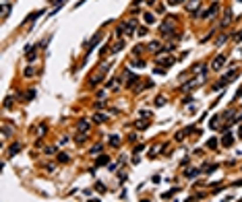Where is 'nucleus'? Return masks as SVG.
Wrapping results in <instances>:
<instances>
[{
    "mask_svg": "<svg viewBox=\"0 0 242 202\" xmlns=\"http://www.w3.org/2000/svg\"><path fill=\"white\" fill-rule=\"evenodd\" d=\"M145 23H147V25L153 23V15H145Z\"/></svg>",
    "mask_w": 242,
    "mask_h": 202,
    "instance_id": "obj_12",
    "label": "nucleus"
},
{
    "mask_svg": "<svg viewBox=\"0 0 242 202\" xmlns=\"http://www.w3.org/2000/svg\"><path fill=\"white\" fill-rule=\"evenodd\" d=\"M240 97H242V85H240V89H238V93H236V97H234V99H240Z\"/></svg>",
    "mask_w": 242,
    "mask_h": 202,
    "instance_id": "obj_16",
    "label": "nucleus"
},
{
    "mask_svg": "<svg viewBox=\"0 0 242 202\" xmlns=\"http://www.w3.org/2000/svg\"><path fill=\"white\" fill-rule=\"evenodd\" d=\"M106 163H108V157H106V155L97 159V165H106Z\"/></svg>",
    "mask_w": 242,
    "mask_h": 202,
    "instance_id": "obj_9",
    "label": "nucleus"
},
{
    "mask_svg": "<svg viewBox=\"0 0 242 202\" xmlns=\"http://www.w3.org/2000/svg\"><path fill=\"white\" fill-rule=\"evenodd\" d=\"M230 21H232V10H226V19L222 21V27H228Z\"/></svg>",
    "mask_w": 242,
    "mask_h": 202,
    "instance_id": "obj_3",
    "label": "nucleus"
},
{
    "mask_svg": "<svg viewBox=\"0 0 242 202\" xmlns=\"http://www.w3.org/2000/svg\"><path fill=\"white\" fill-rule=\"evenodd\" d=\"M222 142H224L226 146H230V144L234 142V138H232V136H228V134H226V136H224V140H222Z\"/></svg>",
    "mask_w": 242,
    "mask_h": 202,
    "instance_id": "obj_7",
    "label": "nucleus"
},
{
    "mask_svg": "<svg viewBox=\"0 0 242 202\" xmlns=\"http://www.w3.org/2000/svg\"><path fill=\"white\" fill-rule=\"evenodd\" d=\"M168 2H170V4H178V2H180V0H168Z\"/></svg>",
    "mask_w": 242,
    "mask_h": 202,
    "instance_id": "obj_18",
    "label": "nucleus"
},
{
    "mask_svg": "<svg viewBox=\"0 0 242 202\" xmlns=\"http://www.w3.org/2000/svg\"><path fill=\"white\" fill-rule=\"evenodd\" d=\"M162 35H170L174 29H176V23H174V21H166V23H162Z\"/></svg>",
    "mask_w": 242,
    "mask_h": 202,
    "instance_id": "obj_1",
    "label": "nucleus"
},
{
    "mask_svg": "<svg viewBox=\"0 0 242 202\" xmlns=\"http://www.w3.org/2000/svg\"><path fill=\"white\" fill-rule=\"evenodd\" d=\"M217 10H219V4H213V6L209 8V12H207L205 17H207V19H209V17H215V12H217Z\"/></svg>",
    "mask_w": 242,
    "mask_h": 202,
    "instance_id": "obj_4",
    "label": "nucleus"
},
{
    "mask_svg": "<svg viewBox=\"0 0 242 202\" xmlns=\"http://www.w3.org/2000/svg\"><path fill=\"white\" fill-rule=\"evenodd\" d=\"M58 161L60 163H66L69 161V155H58Z\"/></svg>",
    "mask_w": 242,
    "mask_h": 202,
    "instance_id": "obj_10",
    "label": "nucleus"
},
{
    "mask_svg": "<svg viewBox=\"0 0 242 202\" xmlns=\"http://www.w3.org/2000/svg\"><path fill=\"white\" fill-rule=\"evenodd\" d=\"M157 50H159V43L157 41H151L149 43V52H157Z\"/></svg>",
    "mask_w": 242,
    "mask_h": 202,
    "instance_id": "obj_5",
    "label": "nucleus"
},
{
    "mask_svg": "<svg viewBox=\"0 0 242 202\" xmlns=\"http://www.w3.org/2000/svg\"><path fill=\"white\" fill-rule=\"evenodd\" d=\"M93 120H95V122H104L106 118H104V116H97V114H95V116H93Z\"/></svg>",
    "mask_w": 242,
    "mask_h": 202,
    "instance_id": "obj_14",
    "label": "nucleus"
},
{
    "mask_svg": "<svg viewBox=\"0 0 242 202\" xmlns=\"http://www.w3.org/2000/svg\"><path fill=\"white\" fill-rule=\"evenodd\" d=\"M8 12H10V4H4V6H2V19H6Z\"/></svg>",
    "mask_w": 242,
    "mask_h": 202,
    "instance_id": "obj_6",
    "label": "nucleus"
},
{
    "mask_svg": "<svg viewBox=\"0 0 242 202\" xmlns=\"http://www.w3.org/2000/svg\"><path fill=\"white\" fill-rule=\"evenodd\" d=\"M224 62H226V56H224V54H219V56L213 60V68H215V70H219V68L224 66Z\"/></svg>",
    "mask_w": 242,
    "mask_h": 202,
    "instance_id": "obj_2",
    "label": "nucleus"
},
{
    "mask_svg": "<svg viewBox=\"0 0 242 202\" xmlns=\"http://www.w3.org/2000/svg\"><path fill=\"white\" fill-rule=\"evenodd\" d=\"M207 146H209V149H215V146H217V140H215V138H211V140L207 142Z\"/></svg>",
    "mask_w": 242,
    "mask_h": 202,
    "instance_id": "obj_11",
    "label": "nucleus"
},
{
    "mask_svg": "<svg viewBox=\"0 0 242 202\" xmlns=\"http://www.w3.org/2000/svg\"><path fill=\"white\" fill-rule=\"evenodd\" d=\"M120 140H118V136H112V138H110V144H118Z\"/></svg>",
    "mask_w": 242,
    "mask_h": 202,
    "instance_id": "obj_13",
    "label": "nucleus"
},
{
    "mask_svg": "<svg viewBox=\"0 0 242 202\" xmlns=\"http://www.w3.org/2000/svg\"><path fill=\"white\" fill-rule=\"evenodd\" d=\"M15 153H19V144H13V149H10V155H15Z\"/></svg>",
    "mask_w": 242,
    "mask_h": 202,
    "instance_id": "obj_15",
    "label": "nucleus"
},
{
    "mask_svg": "<svg viewBox=\"0 0 242 202\" xmlns=\"http://www.w3.org/2000/svg\"><path fill=\"white\" fill-rule=\"evenodd\" d=\"M197 6H199V0H190L188 2V10H194Z\"/></svg>",
    "mask_w": 242,
    "mask_h": 202,
    "instance_id": "obj_8",
    "label": "nucleus"
},
{
    "mask_svg": "<svg viewBox=\"0 0 242 202\" xmlns=\"http://www.w3.org/2000/svg\"><path fill=\"white\" fill-rule=\"evenodd\" d=\"M46 153H48V155H52V153H56V149H54V146H48V149H46Z\"/></svg>",
    "mask_w": 242,
    "mask_h": 202,
    "instance_id": "obj_17",
    "label": "nucleus"
}]
</instances>
